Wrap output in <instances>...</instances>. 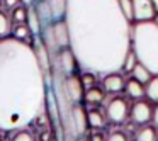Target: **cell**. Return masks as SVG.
Returning a JSON list of instances; mask_svg holds the SVG:
<instances>
[{
	"mask_svg": "<svg viewBox=\"0 0 158 141\" xmlns=\"http://www.w3.org/2000/svg\"><path fill=\"white\" fill-rule=\"evenodd\" d=\"M32 48H34V53H36V58H38L41 68L44 70L46 73H51V68H53V60H51V53L48 51L44 41H43L39 36H36V41L32 43Z\"/></svg>",
	"mask_w": 158,
	"mask_h": 141,
	"instance_id": "cell-10",
	"label": "cell"
},
{
	"mask_svg": "<svg viewBox=\"0 0 158 141\" xmlns=\"http://www.w3.org/2000/svg\"><path fill=\"white\" fill-rule=\"evenodd\" d=\"M127 112H129L127 102L124 99H119V97L109 100V104L106 107V117L114 124H123L127 119Z\"/></svg>",
	"mask_w": 158,
	"mask_h": 141,
	"instance_id": "cell-4",
	"label": "cell"
},
{
	"mask_svg": "<svg viewBox=\"0 0 158 141\" xmlns=\"http://www.w3.org/2000/svg\"><path fill=\"white\" fill-rule=\"evenodd\" d=\"M12 32V21L4 10H0V39L7 38Z\"/></svg>",
	"mask_w": 158,
	"mask_h": 141,
	"instance_id": "cell-21",
	"label": "cell"
},
{
	"mask_svg": "<svg viewBox=\"0 0 158 141\" xmlns=\"http://www.w3.org/2000/svg\"><path fill=\"white\" fill-rule=\"evenodd\" d=\"M65 22L80 68L95 75L123 70L131 49V22L119 0H66Z\"/></svg>",
	"mask_w": 158,
	"mask_h": 141,
	"instance_id": "cell-1",
	"label": "cell"
},
{
	"mask_svg": "<svg viewBox=\"0 0 158 141\" xmlns=\"http://www.w3.org/2000/svg\"><path fill=\"white\" fill-rule=\"evenodd\" d=\"M106 99V90L99 89V87H90V89L85 90V95H83V100L90 106H97V104H102V100Z\"/></svg>",
	"mask_w": 158,
	"mask_h": 141,
	"instance_id": "cell-15",
	"label": "cell"
},
{
	"mask_svg": "<svg viewBox=\"0 0 158 141\" xmlns=\"http://www.w3.org/2000/svg\"><path fill=\"white\" fill-rule=\"evenodd\" d=\"M12 141H36V138L27 127H22V129L15 131V136L12 138Z\"/></svg>",
	"mask_w": 158,
	"mask_h": 141,
	"instance_id": "cell-24",
	"label": "cell"
},
{
	"mask_svg": "<svg viewBox=\"0 0 158 141\" xmlns=\"http://www.w3.org/2000/svg\"><path fill=\"white\" fill-rule=\"evenodd\" d=\"M106 141H127L126 134L121 133V131H114V133H110L109 136H107Z\"/></svg>",
	"mask_w": 158,
	"mask_h": 141,
	"instance_id": "cell-27",
	"label": "cell"
},
{
	"mask_svg": "<svg viewBox=\"0 0 158 141\" xmlns=\"http://www.w3.org/2000/svg\"><path fill=\"white\" fill-rule=\"evenodd\" d=\"M89 141H106V139H104V134L102 133H94L92 136H90Z\"/></svg>",
	"mask_w": 158,
	"mask_h": 141,
	"instance_id": "cell-30",
	"label": "cell"
},
{
	"mask_svg": "<svg viewBox=\"0 0 158 141\" xmlns=\"http://www.w3.org/2000/svg\"><path fill=\"white\" fill-rule=\"evenodd\" d=\"M119 7L123 10L124 17L129 22L134 21V10H133V0H119Z\"/></svg>",
	"mask_w": 158,
	"mask_h": 141,
	"instance_id": "cell-23",
	"label": "cell"
},
{
	"mask_svg": "<svg viewBox=\"0 0 158 141\" xmlns=\"http://www.w3.org/2000/svg\"><path fill=\"white\" fill-rule=\"evenodd\" d=\"M51 73L36 58L31 43L0 39V129L17 131L34 124L46 109Z\"/></svg>",
	"mask_w": 158,
	"mask_h": 141,
	"instance_id": "cell-2",
	"label": "cell"
},
{
	"mask_svg": "<svg viewBox=\"0 0 158 141\" xmlns=\"http://www.w3.org/2000/svg\"><path fill=\"white\" fill-rule=\"evenodd\" d=\"M87 117H89V126L94 127V129H100V127H104V124H106V116L97 109L87 110Z\"/></svg>",
	"mask_w": 158,
	"mask_h": 141,
	"instance_id": "cell-18",
	"label": "cell"
},
{
	"mask_svg": "<svg viewBox=\"0 0 158 141\" xmlns=\"http://www.w3.org/2000/svg\"><path fill=\"white\" fill-rule=\"evenodd\" d=\"M144 95L151 100V102L158 104V75H153L150 82L144 85Z\"/></svg>",
	"mask_w": 158,
	"mask_h": 141,
	"instance_id": "cell-19",
	"label": "cell"
},
{
	"mask_svg": "<svg viewBox=\"0 0 158 141\" xmlns=\"http://www.w3.org/2000/svg\"><path fill=\"white\" fill-rule=\"evenodd\" d=\"M26 22H27L31 32L34 34V38H36V36H41L43 24H41V19H39V15H38V12H36L34 5H29V7H27V21H26Z\"/></svg>",
	"mask_w": 158,
	"mask_h": 141,
	"instance_id": "cell-13",
	"label": "cell"
},
{
	"mask_svg": "<svg viewBox=\"0 0 158 141\" xmlns=\"http://www.w3.org/2000/svg\"><path fill=\"white\" fill-rule=\"evenodd\" d=\"M63 87H65L66 95L70 97L73 104H78L83 100V95H85V87L82 83V78L77 77L75 73L72 75H66L65 80H63Z\"/></svg>",
	"mask_w": 158,
	"mask_h": 141,
	"instance_id": "cell-6",
	"label": "cell"
},
{
	"mask_svg": "<svg viewBox=\"0 0 158 141\" xmlns=\"http://www.w3.org/2000/svg\"><path fill=\"white\" fill-rule=\"evenodd\" d=\"M151 121H153V124H155V127L158 129V106L153 109V117H151Z\"/></svg>",
	"mask_w": 158,
	"mask_h": 141,
	"instance_id": "cell-31",
	"label": "cell"
},
{
	"mask_svg": "<svg viewBox=\"0 0 158 141\" xmlns=\"http://www.w3.org/2000/svg\"><path fill=\"white\" fill-rule=\"evenodd\" d=\"M102 85H104V90L109 93H117L124 89L126 82H124L123 75L117 72H110V73H106L102 78Z\"/></svg>",
	"mask_w": 158,
	"mask_h": 141,
	"instance_id": "cell-11",
	"label": "cell"
},
{
	"mask_svg": "<svg viewBox=\"0 0 158 141\" xmlns=\"http://www.w3.org/2000/svg\"><path fill=\"white\" fill-rule=\"evenodd\" d=\"M151 4L155 7V12H158V0H151Z\"/></svg>",
	"mask_w": 158,
	"mask_h": 141,
	"instance_id": "cell-33",
	"label": "cell"
},
{
	"mask_svg": "<svg viewBox=\"0 0 158 141\" xmlns=\"http://www.w3.org/2000/svg\"><path fill=\"white\" fill-rule=\"evenodd\" d=\"M21 2L26 5V7H29V5H34V2H36V0H21Z\"/></svg>",
	"mask_w": 158,
	"mask_h": 141,
	"instance_id": "cell-32",
	"label": "cell"
},
{
	"mask_svg": "<svg viewBox=\"0 0 158 141\" xmlns=\"http://www.w3.org/2000/svg\"><path fill=\"white\" fill-rule=\"evenodd\" d=\"M51 139H53L51 133H49L48 129H41V133H39V136H38V141H51Z\"/></svg>",
	"mask_w": 158,
	"mask_h": 141,
	"instance_id": "cell-29",
	"label": "cell"
},
{
	"mask_svg": "<svg viewBox=\"0 0 158 141\" xmlns=\"http://www.w3.org/2000/svg\"><path fill=\"white\" fill-rule=\"evenodd\" d=\"M53 22L63 21L66 15V0H46Z\"/></svg>",
	"mask_w": 158,
	"mask_h": 141,
	"instance_id": "cell-12",
	"label": "cell"
},
{
	"mask_svg": "<svg viewBox=\"0 0 158 141\" xmlns=\"http://www.w3.org/2000/svg\"><path fill=\"white\" fill-rule=\"evenodd\" d=\"M124 90H126V93L131 97V99L139 100V99H143V95H144V83L138 82L136 78H131V80L126 82Z\"/></svg>",
	"mask_w": 158,
	"mask_h": 141,
	"instance_id": "cell-14",
	"label": "cell"
},
{
	"mask_svg": "<svg viewBox=\"0 0 158 141\" xmlns=\"http://www.w3.org/2000/svg\"><path fill=\"white\" fill-rule=\"evenodd\" d=\"M72 126L73 131H75L77 138L83 136L89 129V117H87V110L83 109L80 104H73V109H72Z\"/></svg>",
	"mask_w": 158,
	"mask_h": 141,
	"instance_id": "cell-7",
	"label": "cell"
},
{
	"mask_svg": "<svg viewBox=\"0 0 158 141\" xmlns=\"http://www.w3.org/2000/svg\"><path fill=\"white\" fill-rule=\"evenodd\" d=\"M12 36H14L15 39H21V41H29V39L34 38V34L31 32V29H29L27 22H19V24H15L14 27H12ZM31 43V41H29ZM32 44V43H31Z\"/></svg>",
	"mask_w": 158,
	"mask_h": 141,
	"instance_id": "cell-16",
	"label": "cell"
},
{
	"mask_svg": "<svg viewBox=\"0 0 158 141\" xmlns=\"http://www.w3.org/2000/svg\"><path fill=\"white\" fill-rule=\"evenodd\" d=\"M133 10H134V22L153 21L156 15L151 0H133Z\"/></svg>",
	"mask_w": 158,
	"mask_h": 141,
	"instance_id": "cell-8",
	"label": "cell"
},
{
	"mask_svg": "<svg viewBox=\"0 0 158 141\" xmlns=\"http://www.w3.org/2000/svg\"><path fill=\"white\" fill-rule=\"evenodd\" d=\"M153 22H155V24H158V12H156V15L153 17Z\"/></svg>",
	"mask_w": 158,
	"mask_h": 141,
	"instance_id": "cell-35",
	"label": "cell"
},
{
	"mask_svg": "<svg viewBox=\"0 0 158 141\" xmlns=\"http://www.w3.org/2000/svg\"><path fill=\"white\" fill-rule=\"evenodd\" d=\"M80 78H82V83H83V87H85V90L95 85V73L94 72H87L85 70V73H83Z\"/></svg>",
	"mask_w": 158,
	"mask_h": 141,
	"instance_id": "cell-26",
	"label": "cell"
},
{
	"mask_svg": "<svg viewBox=\"0 0 158 141\" xmlns=\"http://www.w3.org/2000/svg\"><path fill=\"white\" fill-rule=\"evenodd\" d=\"M10 21L14 22V24L26 22L27 21V7H26V5H17V7H14L10 12Z\"/></svg>",
	"mask_w": 158,
	"mask_h": 141,
	"instance_id": "cell-22",
	"label": "cell"
},
{
	"mask_svg": "<svg viewBox=\"0 0 158 141\" xmlns=\"http://www.w3.org/2000/svg\"><path fill=\"white\" fill-rule=\"evenodd\" d=\"M131 49L141 65L158 75V24L144 21L131 26Z\"/></svg>",
	"mask_w": 158,
	"mask_h": 141,
	"instance_id": "cell-3",
	"label": "cell"
},
{
	"mask_svg": "<svg viewBox=\"0 0 158 141\" xmlns=\"http://www.w3.org/2000/svg\"><path fill=\"white\" fill-rule=\"evenodd\" d=\"M77 141H89V139H87V138H83V136H78V138H77Z\"/></svg>",
	"mask_w": 158,
	"mask_h": 141,
	"instance_id": "cell-34",
	"label": "cell"
},
{
	"mask_svg": "<svg viewBox=\"0 0 158 141\" xmlns=\"http://www.w3.org/2000/svg\"><path fill=\"white\" fill-rule=\"evenodd\" d=\"M131 75H133V78H136L138 82H141V83H144V85H146V83L150 82V78L153 77V73H151L144 65H141V63L138 61L136 66L131 70Z\"/></svg>",
	"mask_w": 158,
	"mask_h": 141,
	"instance_id": "cell-17",
	"label": "cell"
},
{
	"mask_svg": "<svg viewBox=\"0 0 158 141\" xmlns=\"http://www.w3.org/2000/svg\"><path fill=\"white\" fill-rule=\"evenodd\" d=\"M136 63H138L136 55H134V51H133V49H129V51H127V55H126V58H124L123 70H124V72H131V70H133L134 66H136Z\"/></svg>",
	"mask_w": 158,
	"mask_h": 141,
	"instance_id": "cell-25",
	"label": "cell"
},
{
	"mask_svg": "<svg viewBox=\"0 0 158 141\" xmlns=\"http://www.w3.org/2000/svg\"><path fill=\"white\" fill-rule=\"evenodd\" d=\"M53 66L60 68L65 75H72V73L77 72V68H80L78 61H77L75 55H73V51L70 48H63L61 51L53 58Z\"/></svg>",
	"mask_w": 158,
	"mask_h": 141,
	"instance_id": "cell-5",
	"label": "cell"
},
{
	"mask_svg": "<svg viewBox=\"0 0 158 141\" xmlns=\"http://www.w3.org/2000/svg\"><path fill=\"white\" fill-rule=\"evenodd\" d=\"M2 4H4V7L7 9V10H12L14 7H17V5L21 4V0H2Z\"/></svg>",
	"mask_w": 158,
	"mask_h": 141,
	"instance_id": "cell-28",
	"label": "cell"
},
{
	"mask_svg": "<svg viewBox=\"0 0 158 141\" xmlns=\"http://www.w3.org/2000/svg\"><path fill=\"white\" fill-rule=\"evenodd\" d=\"M156 139H158L156 129L151 126H144L136 133V141H156Z\"/></svg>",
	"mask_w": 158,
	"mask_h": 141,
	"instance_id": "cell-20",
	"label": "cell"
},
{
	"mask_svg": "<svg viewBox=\"0 0 158 141\" xmlns=\"http://www.w3.org/2000/svg\"><path fill=\"white\" fill-rule=\"evenodd\" d=\"M153 117V109L148 102L144 100H136L131 109V121L134 124H146Z\"/></svg>",
	"mask_w": 158,
	"mask_h": 141,
	"instance_id": "cell-9",
	"label": "cell"
}]
</instances>
